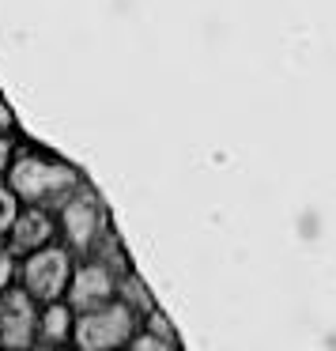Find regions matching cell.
Listing matches in <instances>:
<instances>
[{
    "label": "cell",
    "mask_w": 336,
    "mask_h": 351,
    "mask_svg": "<svg viewBox=\"0 0 336 351\" xmlns=\"http://www.w3.org/2000/svg\"><path fill=\"white\" fill-rule=\"evenodd\" d=\"M76 174L61 162L38 159V155H23L12 162V193L31 204H46V200H64L76 189Z\"/></svg>",
    "instance_id": "obj_1"
},
{
    "label": "cell",
    "mask_w": 336,
    "mask_h": 351,
    "mask_svg": "<svg viewBox=\"0 0 336 351\" xmlns=\"http://www.w3.org/2000/svg\"><path fill=\"white\" fill-rule=\"evenodd\" d=\"M84 317L76 321V343L84 351H106L129 343V336L136 332V310L129 302H102L91 310H80Z\"/></svg>",
    "instance_id": "obj_2"
},
{
    "label": "cell",
    "mask_w": 336,
    "mask_h": 351,
    "mask_svg": "<svg viewBox=\"0 0 336 351\" xmlns=\"http://www.w3.org/2000/svg\"><path fill=\"white\" fill-rule=\"evenodd\" d=\"M61 227L64 238H69L72 250H95V245L106 238V212H102L99 197L87 189H72L69 197L61 200Z\"/></svg>",
    "instance_id": "obj_3"
},
{
    "label": "cell",
    "mask_w": 336,
    "mask_h": 351,
    "mask_svg": "<svg viewBox=\"0 0 336 351\" xmlns=\"http://www.w3.org/2000/svg\"><path fill=\"white\" fill-rule=\"evenodd\" d=\"M69 276H72V257L69 250H53V245H38L31 250L23 265V287L31 298H42V302H53V298L64 295L69 287Z\"/></svg>",
    "instance_id": "obj_4"
},
{
    "label": "cell",
    "mask_w": 336,
    "mask_h": 351,
    "mask_svg": "<svg viewBox=\"0 0 336 351\" xmlns=\"http://www.w3.org/2000/svg\"><path fill=\"white\" fill-rule=\"evenodd\" d=\"M0 298V348H31L34 328H38V313H34V298L27 291H12Z\"/></svg>",
    "instance_id": "obj_5"
},
{
    "label": "cell",
    "mask_w": 336,
    "mask_h": 351,
    "mask_svg": "<svg viewBox=\"0 0 336 351\" xmlns=\"http://www.w3.org/2000/svg\"><path fill=\"white\" fill-rule=\"evenodd\" d=\"M117 291V276L106 261H87L76 276H72V291H69V302L76 310H91V306L110 302Z\"/></svg>",
    "instance_id": "obj_6"
},
{
    "label": "cell",
    "mask_w": 336,
    "mask_h": 351,
    "mask_svg": "<svg viewBox=\"0 0 336 351\" xmlns=\"http://www.w3.org/2000/svg\"><path fill=\"white\" fill-rule=\"evenodd\" d=\"M8 230H12V245L16 250H38V245H46L53 238V219H49V212H42L34 204L31 212L16 215V223Z\"/></svg>",
    "instance_id": "obj_7"
},
{
    "label": "cell",
    "mask_w": 336,
    "mask_h": 351,
    "mask_svg": "<svg viewBox=\"0 0 336 351\" xmlns=\"http://www.w3.org/2000/svg\"><path fill=\"white\" fill-rule=\"evenodd\" d=\"M69 328H72V317H69V306H49L46 313L38 317V328H34V336H38V343H46V348H57V343L69 340Z\"/></svg>",
    "instance_id": "obj_8"
},
{
    "label": "cell",
    "mask_w": 336,
    "mask_h": 351,
    "mask_svg": "<svg viewBox=\"0 0 336 351\" xmlns=\"http://www.w3.org/2000/svg\"><path fill=\"white\" fill-rule=\"evenodd\" d=\"M19 215V197L8 189V185H0V230H8Z\"/></svg>",
    "instance_id": "obj_9"
},
{
    "label": "cell",
    "mask_w": 336,
    "mask_h": 351,
    "mask_svg": "<svg viewBox=\"0 0 336 351\" xmlns=\"http://www.w3.org/2000/svg\"><path fill=\"white\" fill-rule=\"evenodd\" d=\"M125 302L132 306V310H147V291H144V283L140 280H129V276H125Z\"/></svg>",
    "instance_id": "obj_10"
},
{
    "label": "cell",
    "mask_w": 336,
    "mask_h": 351,
    "mask_svg": "<svg viewBox=\"0 0 336 351\" xmlns=\"http://www.w3.org/2000/svg\"><path fill=\"white\" fill-rule=\"evenodd\" d=\"M12 276H16V257H12L8 245H0V291L12 283Z\"/></svg>",
    "instance_id": "obj_11"
},
{
    "label": "cell",
    "mask_w": 336,
    "mask_h": 351,
    "mask_svg": "<svg viewBox=\"0 0 336 351\" xmlns=\"http://www.w3.org/2000/svg\"><path fill=\"white\" fill-rule=\"evenodd\" d=\"M8 159H12V144H8L4 136H0V174L8 170Z\"/></svg>",
    "instance_id": "obj_12"
},
{
    "label": "cell",
    "mask_w": 336,
    "mask_h": 351,
    "mask_svg": "<svg viewBox=\"0 0 336 351\" xmlns=\"http://www.w3.org/2000/svg\"><path fill=\"white\" fill-rule=\"evenodd\" d=\"M12 129V114H8V106L0 102V132H8Z\"/></svg>",
    "instance_id": "obj_13"
}]
</instances>
